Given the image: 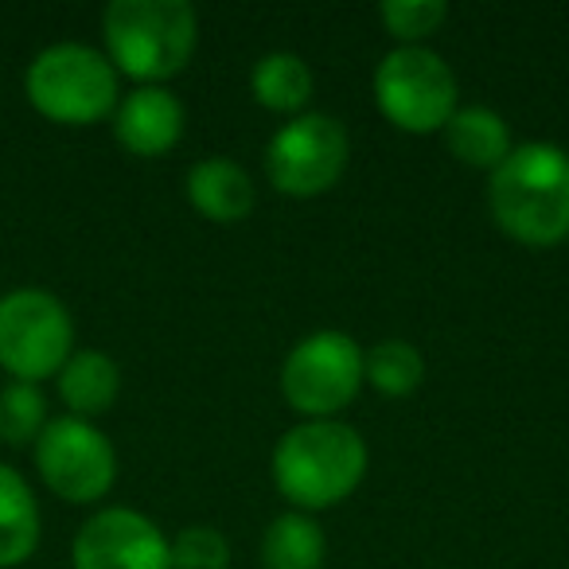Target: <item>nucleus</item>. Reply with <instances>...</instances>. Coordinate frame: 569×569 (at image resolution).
Returning a JSON list of instances; mask_svg holds the SVG:
<instances>
[{"label": "nucleus", "mask_w": 569, "mask_h": 569, "mask_svg": "<svg viewBox=\"0 0 569 569\" xmlns=\"http://www.w3.org/2000/svg\"><path fill=\"white\" fill-rule=\"evenodd\" d=\"M348 129L332 113H301L289 118L266 144V180L281 196L317 199L340 183L348 172Z\"/></svg>", "instance_id": "obj_8"}, {"label": "nucleus", "mask_w": 569, "mask_h": 569, "mask_svg": "<svg viewBox=\"0 0 569 569\" xmlns=\"http://www.w3.org/2000/svg\"><path fill=\"white\" fill-rule=\"evenodd\" d=\"M250 94L261 110L301 118L312 98V71L293 51H269L253 63L250 71Z\"/></svg>", "instance_id": "obj_16"}, {"label": "nucleus", "mask_w": 569, "mask_h": 569, "mask_svg": "<svg viewBox=\"0 0 569 569\" xmlns=\"http://www.w3.org/2000/svg\"><path fill=\"white\" fill-rule=\"evenodd\" d=\"M367 441L348 421H301L273 449V483L293 511H328L367 476Z\"/></svg>", "instance_id": "obj_2"}, {"label": "nucleus", "mask_w": 569, "mask_h": 569, "mask_svg": "<svg viewBox=\"0 0 569 569\" xmlns=\"http://www.w3.org/2000/svg\"><path fill=\"white\" fill-rule=\"evenodd\" d=\"M168 558H172V569H227L230 546L214 527H183L168 542Z\"/></svg>", "instance_id": "obj_21"}, {"label": "nucleus", "mask_w": 569, "mask_h": 569, "mask_svg": "<svg viewBox=\"0 0 569 569\" xmlns=\"http://www.w3.org/2000/svg\"><path fill=\"white\" fill-rule=\"evenodd\" d=\"M74 356V320L48 289H12L0 297V367L12 382L56 379Z\"/></svg>", "instance_id": "obj_5"}, {"label": "nucleus", "mask_w": 569, "mask_h": 569, "mask_svg": "<svg viewBox=\"0 0 569 569\" xmlns=\"http://www.w3.org/2000/svg\"><path fill=\"white\" fill-rule=\"evenodd\" d=\"M379 20L398 48H426V40L449 20L445 0H387L379 4Z\"/></svg>", "instance_id": "obj_20"}, {"label": "nucleus", "mask_w": 569, "mask_h": 569, "mask_svg": "<svg viewBox=\"0 0 569 569\" xmlns=\"http://www.w3.org/2000/svg\"><path fill=\"white\" fill-rule=\"evenodd\" d=\"M24 94L56 126H98L121 102V74L90 43H51L28 63Z\"/></svg>", "instance_id": "obj_4"}, {"label": "nucleus", "mask_w": 569, "mask_h": 569, "mask_svg": "<svg viewBox=\"0 0 569 569\" xmlns=\"http://www.w3.org/2000/svg\"><path fill=\"white\" fill-rule=\"evenodd\" d=\"M488 207L511 242L550 250L569 238V152L550 141L515 144L491 172Z\"/></svg>", "instance_id": "obj_1"}, {"label": "nucleus", "mask_w": 569, "mask_h": 569, "mask_svg": "<svg viewBox=\"0 0 569 569\" xmlns=\"http://www.w3.org/2000/svg\"><path fill=\"white\" fill-rule=\"evenodd\" d=\"M188 203L196 207L203 219L230 227V222H242L253 211V176L246 172L238 160L230 157H207L196 160L188 168Z\"/></svg>", "instance_id": "obj_12"}, {"label": "nucleus", "mask_w": 569, "mask_h": 569, "mask_svg": "<svg viewBox=\"0 0 569 569\" xmlns=\"http://www.w3.org/2000/svg\"><path fill=\"white\" fill-rule=\"evenodd\" d=\"M74 569H172L168 538L133 507H102L79 527L71 546Z\"/></svg>", "instance_id": "obj_10"}, {"label": "nucleus", "mask_w": 569, "mask_h": 569, "mask_svg": "<svg viewBox=\"0 0 569 569\" xmlns=\"http://www.w3.org/2000/svg\"><path fill=\"white\" fill-rule=\"evenodd\" d=\"M102 40L113 71L137 87H164L196 56L199 17L188 0H113Z\"/></svg>", "instance_id": "obj_3"}, {"label": "nucleus", "mask_w": 569, "mask_h": 569, "mask_svg": "<svg viewBox=\"0 0 569 569\" xmlns=\"http://www.w3.org/2000/svg\"><path fill=\"white\" fill-rule=\"evenodd\" d=\"M426 379V359L413 343L382 340L363 351V382L382 398H406Z\"/></svg>", "instance_id": "obj_18"}, {"label": "nucleus", "mask_w": 569, "mask_h": 569, "mask_svg": "<svg viewBox=\"0 0 569 569\" xmlns=\"http://www.w3.org/2000/svg\"><path fill=\"white\" fill-rule=\"evenodd\" d=\"M113 137L129 157H164L180 144L188 113L168 87H133L113 110Z\"/></svg>", "instance_id": "obj_11"}, {"label": "nucleus", "mask_w": 569, "mask_h": 569, "mask_svg": "<svg viewBox=\"0 0 569 569\" xmlns=\"http://www.w3.org/2000/svg\"><path fill=\"white\" fill-rule=\"evenodd\" d=\"M48 398L32 382H9L0 390V441L4 445H36L48 426Z\"/></svg>", "instance_id": "obj_19"}, {"label": "nucleus", "mask_w": 569, "mask_h": 569, "mask_svg": "<svg viewBox=\"0 0 569 569\" xmlns=\"http://www.w3.org/2000/svg\"><path fill=\"white\" fill-rule=\"evenodd\" d=\"M43 483L67 503H98L118 483V449L110 437L82 418H51L32 445Z\"/></svg>", "instance_id": "obj_9"}, {"label": "nucleus", "mask_w": 569, "mask_h": 569, "mask_svg": "<svg viewBox=\"0 0 569 569\" xmlns=\"http://www.w3.org/2000/svg\"><path fill=\"white\" fill-rule=\"evenodd\" d=\"M56 379H59V398H63L67 413L82 421L102 418L121 395V367L113 363L106 351H94V348L74 351Z\"/></svg>", "instance_id": "obj_14"}, {"label": "nucleus", "mask_w": 569, "mask_h": 569, "mask_svg": "<svg viewBox=\"0 0 569 569\" xmlns=\"http://www.w3.org/2000/svg\"><path fill=\"white\" fill-rule=\"evenodd\" d=\"M363 390V348L348 332L305 336L281 363V395L305 421H332Z\"/></svg>", "instance_id": "obj_6"}, {"label": "nucleus", "mask_w": 569, "mask_h": 569, "mask_svg": "<svg viewBox=\"0 0 569 569\" xmlns=\"http://www.w3.org/2000/svg\"><path fill=\"white\" fill-rule=\"evenodd\" d=\"M325 530L312 515L284 511L261 535V569H320L325 566Z\"/></svg>", "instance_id": "obj_17"}, {"label": "nucleus", "mask_w": 569, "mask_h": 569, "mask_svg": "<svg viewBox=\"0 0 569 569\" xmlns=\"http://www.w3.org/2000/svg\"><path fill=\"white\" fill-rule=\"evenodd\" d=\"M375 106L402 133H441L457 113V74L429 48H395L375 67Z\"/></svg>", "instance_id": "obj_7"}, {"label": "nucleus", "mask_w": 569, "mask_h": 569, "mask_svg": "<svg viewBox=\"0 0 569 569\" xmlns=\"http://www.w3.org/2000/svg\"><path fill=\"white\" fill-rule=\"evenodd\" d=\"M40 503L12 465H0V569H17L40 546Z\"/></svg>", "instance_id": "obj_15"}, {"label": "nucleus", "mask_w": 569, "mask_h": 569, "mask_svg": "<svg viewBox=\"0 0 569 569\" xmlns=\"http://www.w3.org/2000/svg\"><path fill=\"white\" fill-rule=\"evenodd\" d=\"M441 137L449 157H457L465 168H476V172H488V176L515 149L507 121L496 110H488V106H457V113L441 129Z\"/></svg>", "instance_id": "obj_13"}]
</instances>
